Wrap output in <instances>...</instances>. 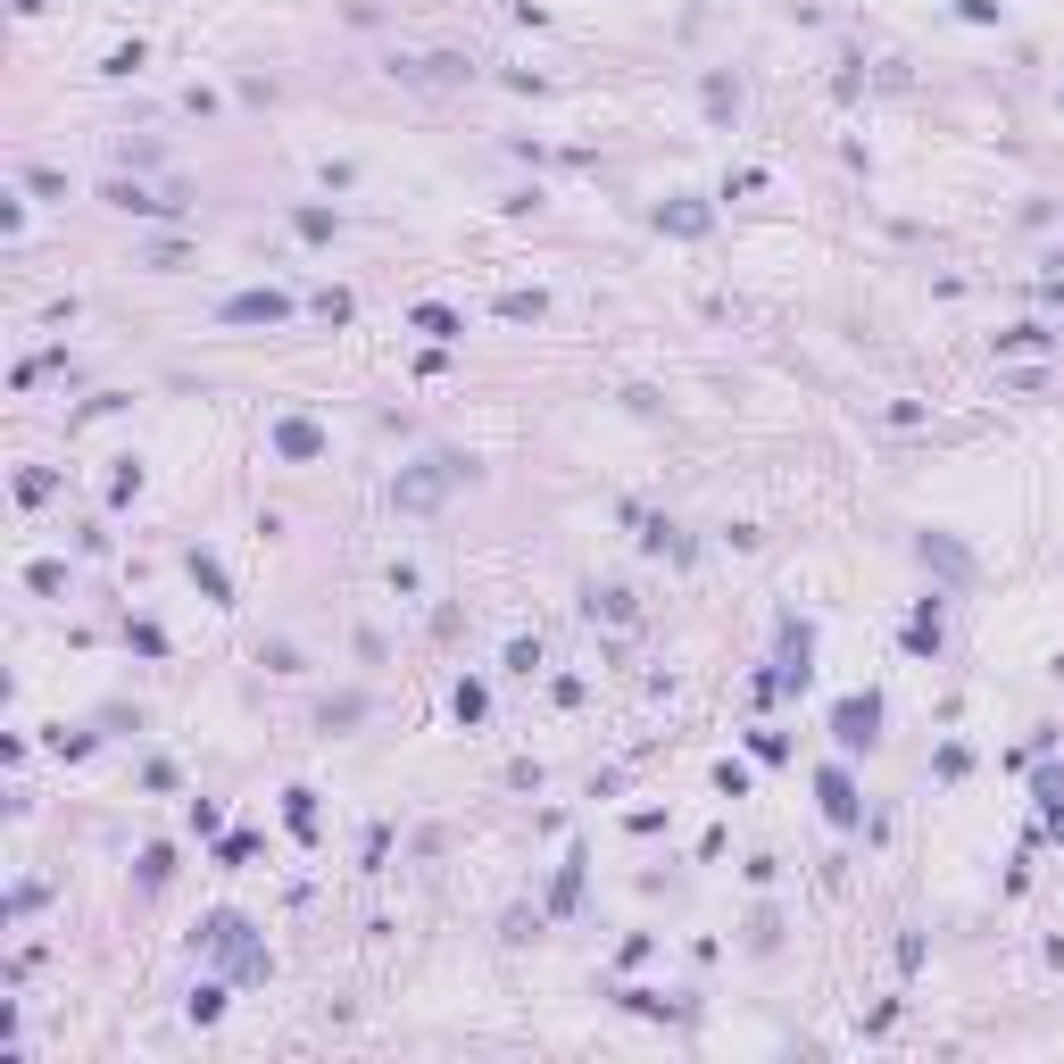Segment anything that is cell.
<instances>
[{"label":"cell","instance_id":"6da1fadb","mask_svg":"<svg viewBox=\"0 0 1064 1064\" xmlns=\"http://www.w3.org/2000/svg\"><path fill=\"white\" fill-rule=\"evenodd\" d=\"M458 483H467V467H458V458H425L416 474H399V483H392V500H399V507L416 516V507H441V500H449Z\"/></svg>","mask_w":1064,"mask_h":1064},{"label":"cell","instance_id":"7a4b0ae2","mask_svg":"<svg viewBox=\"0 0 1064 1064\" xmlns=\"http://www.w3.org/2000/svg\"><path fill=\"white\" fill-rule=\"evenodd\" d=\"M200 940H208V948H217L233 973H242V981H259V973H266V948L250 940V915H208V932H200Z\"/></svg>","mask_w":1064,"mask_h":1064},{"label":"cell","instance_id":"3957f363","mask_svg":"<svg viewBox=\"0 0 1064 1064\" xmlns=\"http://www.w3.org/2000/svg\"><path fill=\"white\" fill-rule=\"evenodd\" d=\"M832 741H841V748H874L881 741V699L874 691L841 699V707H832Z\"/></svg>","mask_w":1064,"mask_h":1064},{"label":"cell","instance_id":"277c9868","mask_svg":"<svg viewBox=\"0 0 1064 1064\" xmlns=\"http://www.w3.org/2000/svg\"><path fill=\"white\" fill-rule=\"evenodd\" d=\"M283 317H292V299H283V292H233L217 308V325H283Z\"/></svg>","mask_w":1064,"mask_h":1064},{"label":"cell","instance_id":"5b68a950","mask_svg":"<svg viewBox=\"0 0 1064 1064\" xmlns=\"http://www.w3.org/2000/svg\"><path fill=\"white\" fill-rule=\"evenodd\" d=\"M275 449H283V458H325V425H308V416H283V425H275Z\"/></svg>","mask_w":1064,"mask_h":1064},{"label":"cell","instance_id":"8992f818","mask_svg":"<svg viewBox=\"0 0 1064 1064\" xmlns=\"http://www.w3.org/2000/svg\"><path fill=\"white\" fill-rule=\"evenodd\" d=\"M823 815H832V823H857V790H848V774L841 766H823Z\"/></svg>","mask_w":1064,"mask_h":1064},{"label":"cell","instance_id":"52a82bcc","mask_svg":"<svg viewBox=\"0 0 1064 1064\" xmlns=\"http://www.w3.org/2000/svg\"><path fill=\"white\" fill-rule=\"evenodd\" d=\"M657 224L682 233V242H699V233H707V208H699V200H673V208H657Z\"/></svg>","mask_w":1064,"mask_h":1064},{"label":"cell","instance_id":"ba28073f","mask_svg":"<svg viewBox=\"0 0 1064 1064\" xmlns=\"http://www.w3.org/2000/svg\"><path fill=\"white\" fill-rule=\"evenodd\" d=\"M907 649H915V657L940 649V599H923V607H915V624H907Z\"/></svg>","mask_w":1064,"mask_h":1064},{"label":"cell","instance_id":"9c48e42d","mask_svg":"<svg viewBox=\"0 0 1064 1064\" xmlns=\"http://www.w3.org/2000/svg\"><path fill=\"white\" fill-rule=\"evenodd\" d=\"M416 333H432V341H458L467 325H458V308H441V299H425V308H416Z\"/></svg>","mask_w":1064,"mask_h":1064},{"label":"cell","instance_id":"30bf717a","mask_svg":"<svg viewBox=\"0 0 1064 1064\" xmlns=\"http://www.w3.org/2000/svg\"><path fill=\"white\" fill-rule=\"evenodd\" d=\"M109 208H133V217H158V208H175V200H150L142 184H109Z\"/></svg>","mask_w":1064,"mask_h":1064},{"label":"cell","instance_id":"8fae6325","mask_svg":"<svg viewBox=\"0 0 1064 1064\" xmlns=\"http://www.w3.org/2000/svg\"><path fill=\"white\" fill-rule=\"evenodd\" d=\"M191 582H200L208 599H233V591H224V566H217V558H200V549H191Z\"/></svg>","mask_w":1064,"mask_h":1064},{"label":"cell","instance_id":"7c38bea8","mask_svg":"<svg viewBox=\"0 0 1064 1064\" xmlns=\"http://www.w3.org/2000/svg\"><path fill=\"white\" fill-rule=\"evenodd\" d=\"M541 308H549L541 292H507V299H500V317H516V325H533V317H541Z\"/></svg>","mask_w":1064,"mask_h":1064},{"label":"cell","instance_id":"4fadbf2b","mask_svg":"<svg viewBox=\"0 0 1064 1064\" xmlns=\"http://www.w3.org/2000/svg\"><path fill=\"white\" fill-rule=\"evenodd\" d=\"M483 707H491L483 682H458V724H483Z\"/></svg>","mask_w":1064,"mask_h":1064},{"label":"cell","instance_id":"5bb4252c","mask_svg":"<svg viewBox=\"0 0 1064 1064\" xmlns=\"http://www.w3.org/2000/svg\"><path fill=\"white\" fill-rule=\"evenodd\" d=\"M707 109H715V117H741V92H732L724 75H707Z\"/></svg>","mask_w":1064,"mask_h":1064},{"label":"cell","instance_id":"9a60e30c","mask_svg":"<svg viewBox=\"0 0 1064 1064\" xmlns=\"http://www.w3.org/2000/svg\"><path fill=\"white\" fill-rule=\"evenodd\" d=\"M574 890H582V857H574V865H566V874H558V890H549V907H558V915H566V907H574Z\"/></svg>","mask_w":1064,"mask_h":1064},{"label":"cell","instance_id":"2e32d148","mask_svg":"<svg viewBox=\"0 0 1064 1064\" xmlns=\"http://www.w3.org/2000/svg\"><path fill=\"white\" fill-rule=\"evenodd\" d=\"M299 233L308 242H333V208H299Z\"/></svg>","mask_w":1064,"mask_h":1064},{"label":"cell","instance_id":"e0dca14e","mask_svg":"<svg viewBox=\"0 0 1064 1064\" xmlns=\"http://www.w3.org/2000/svg\"><path fill=\"white\" fill-rule=\"evenodd\" d=\"M217 1014H224V990H217V981H208V990L191 998V1023H217Z\"/></svg>","mask_w":1064,"mask_h":1064},{"label":"cell","instance_id":"ac0fdd59","mask_svg":"<svg viewBox=\"0 0 1064 1064\" xmlns=\"http://www.w3.org/2000/svg\"><path fill=\"white\" fill-rule=\"evenodd\" d=\"M18 9H25V18H42V9H51V0H18Z\"/></svg>","mask_w":1064,"mask_h":1064}]
</instances>
